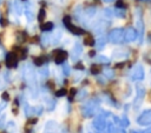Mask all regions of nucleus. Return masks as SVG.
Segmentation results:
<instances>
[{
	"label": "nucleus",
	"mask_w": 151,
	"mask_h": 133,
	"mask_svg": "<svg viewBox=\"0 0 151 133\" xmlns=\"http://www.w3.org/2000/svg\"><path fill=\"white\" fill-rule=\"evenodd\" d=\"M86 94H87V92H86V89H83V91H81V93H79L77 98H78L79 100H81V99H83L84 97H86Z\"/></svg>",
	"instance_id": "obj_34"
},
{
	"label": "nucleus",
	"mask_w": 151,
	"mask_h": 133,
	"mask_svg": "<svg viewBox=\"0 0 151 133\" xmlns=\"http://www.w3.org/2000/svg\"><path fill=\"white\" fill-rule=\"evenodd\" d=\"M24 14L26 15V19L31 22L33 19H34V14H33V9L31 7V4L29 2H26L25 6H24Z\"/></svg>",
	"instance_id": "obj_11"
},
{
	"label": "nucleus",
	"mask_w": 151,
	"mask_h": 133,
	"mask_svg": "<svg viewBox=\"0 0 151 133\" xmlns=\"http://www.w3.org/2000/svg\"><path fill=\"white\" fill-rule=\"evenodd\" d=\"M45 133H52V132H51V131H48V129L46 128V131H45Z\"/></svg>",
	"instance_id": "obj_44"
},
{
	"label": "nucleus",
	"mask_w": 151,
	"mask_h": 133,
	"mask_svg": "<svg viewBox=\"0 0 151 133\" xmlns=\"http://www.w3.org/2000/svg\"><path fill=\"white\" fill-rule=\"evenodd\" d=\"M88 55H90V56H93V55H94V52H93V51H91V52L88 53Z\"/></svg>",
	"instance_id": "obj_42"
},
{
	"label": "nucleus",
	"mask_w": 151,
	"mask_h": 133,
	"mask_svg": "<svg viewBox=\"0 0 151 133\" xmlns=\"http://www.w3.org/2000/svg\"><path fill=\"white\" fill-rule=\"evenodd\" d=\"M137 124L140 126H149L151 125V108L145 109L138 118H137Z\"/></svg>",
	"instance_id": "obj_7"
},
{
	"label": "nucleus",
	"mask_w": 151,
	"mask_h": 133,
	"mask_svg": "<svg viewBox=\"0 0 151 133\" xmlns=\"http://www.w3.org/2000/svg\"><path fill=\"white\" fill-rule=\"evenodd\" d=\"M110 113L107 112H100L93 120V127L97 129V131H101V129H105L106 127V124H107V115Z\"/></svg>",
	"instance_id": "obj_4"
},
{
	"label": "nucleus",
	"mask_w": 151,
	"mask_h": 133,
	"mask_svg": "<svg viewBox=\"0 0 151 133\" xmlns=\"http://www.w3.org/2000/svg\"><path fill=\"white\" fill-rule=\"evenodd\" d=\"M97 61L98 62H109V58H106L105 55H98L97 56Z\"/></svg>",
	"instance_id": "obj_24"
},
{
	"label": "nucleus",
	"mask_w": 151,
	"mask_h": 133,
	"mask_svg": "<svg viewBox=\"0 0 151 133\" xmlns=\"http://www.w3.org/2000/svg\"><path fill=\"white\" fill-rule=\"evenodd\" d=\"M104 14H105L106 18H111V16L113 15V11L110 9V8H105V9H104Z\"/></svg>",
	"instance_id": "obj_27"
},
{
	"label": "nucleus",
	"mask_w": 151,
	"mask_h": 133,
	"mask_svg": "<svg viewBox=\"0 0 151 133\" xmlns=\"http://www.w3.org/2000/svg\"><path fill=\"white\" fill-rule=\"evenodd\" d=\"M145 94H146L145 87L140 82H137L136 84V98H134V102H133V106L136 108H138L143 104L144 98H145Z\"/></svg>",
	"instance_id": "obj_5"
},
{
	"label": "nucleus",
	"mask_w": 151,
	"mask_h": 133,
	"mask_svg": "<svg viewBox=\"0 0 151 133\" xmlns=\"http://www.w3.org/2000/svg\"><path fill=\"white\" fill-rule=\"evenodd\" d=\"M84 44L87 45V46H94V40L91 39V38H86V39L84 40Z\"/></svg>",
	"instance_id": "obj_28"
},
{
	"label": "nucleus",
	"mask_w": 151,
	"mask_h": 133,
	"mask_svg": "<svg viewBox=\"0 0 151 133\" xmlns=\"http://www.w3.org/2000/svg\"><path fill=\"white\" fill-rule=\"evenodd\" d=\"M91 73H92V74H98V73H99V66L92 65V66H91Z\"/></svg>",
	"instance_id": "obj_31"
},
{
	"label": "nucleus",
	"mask_w": 151,
	"mask_h": 133,
	"mask_svg": "<svg viewBox=\"0 0 151 133\" xmlns=\"http://www.w3.org/2000/svg\"><path fill=\"white\" fill-rule=\"evenodd\" d=\"M119 125L122 127H127L130 125V121H129V118L126 115H123L122 118H119Z\"/></svg>",
	"instance_id": "obj_18"
},
{
	"label": "nucleus",
	"mask_w": 151,
	"mask_h": 133,
	"mask_svg": "<svg viewBox=\"0 0 151 133\" xmlns=\"http://www.w3.org/2000/svg\"><path fill=\"white\" fill-rule=\"evenodd\" d=\"M130 133H138V132H137V131H131Z\"/></svg>",
	"instance_id": "obj_45"
},
{
	"label": "nucleus",
	"mask_w": 151,
	"mask_h": 133,
	"mask_svg": "<svg viewBox=\"0 0 151 133\" xmlns=\"http://www.w3.org/2000/svg\"><path fill=\"white\" fill-rule=\"evenodd\" d=\"M107 41H109V39H107L106 35H99L97 41H94V45L97 46L98 49H103L105 47V45L107 44Z\"/></svg>",
	"instance_id": "obj_12"
},
{
	"label": "nucleus",
	"mask_w": 151,
	"mask_h": 133,
	"mask_svg": "<svg viewBox=\"0 0 151 133\" xmlns=\"http://www.w3.org/2000/svg\"><path fill=\"white\" fill-rule=\"evenodd\" d=\"M113 14L116 15V16H118V18H124L125 16V9L124 8H116L114 9V12H113Z\"/></svg>",
	"instance_id": "obj_19"
},
{
	"label": "nucleus",
	"mask_w": 151,
	"mask_h": 133,
	"mask_svg": "<svg viewBox=\"0 0 151 133\" xmlns=\"http://www.w3.org/2000/svg\"><path fill=\"white\" fill-rule=\"evenodd\" d=\"M66 93H67L66 89H65V88H61V89H58V91L55 92V95H57V97H65Z\"/></svg>",
	"instance_id": "obj_26"
},
{
	"label": "nucleus",
	"mask_w": 151,
	"mask_h": 133,
	"mask_svg": "<svg viewBox=\"0 0 151 133\" xmlns=\"http://www.w3.org/2000/svg\"><path fill=\"white\" fill-rule=\"evenodd\" d=\"M113 133H126L125 132V129L123 128V127H117V128H114V131H113Z\"/></svg>",
	"instance_id": "obj_36"
},
{
	"label": "nucleus",
	"mask_w": 151,
	"mask_h": 133,
	"mask_svg": "<svg viewBox=\"0 0 151 133\" xmlns=\"http://www.w3.org/2000/svg\"><path fill=\"white\" fill-rule=\"evenodd\" d=\"M13 8H14L15 13H17V14H19V15L24 12V7H22V5L20 4V1H19V0H14V1H13Z\"/></svg>",
	"instance_id": "obj_16"
},
{
	"label": "nucleus",
	"mask_w": 151,
	"mask_h": 133,
	"mask_svg": "<svg viewBox=\"0 0 151 133\" xmlns=\"http://www.w3.org/2000/svg\"><path fill=\"white\" fill-rule=\"evenodd\" d=\"M40 74H41V77H44V78H46L47 75H48V67L45 65V66H42V68H41V71H40Z\"/></svg>",
	"instance_id": "obj_23"
},
{
	"label": "nucleus",
	"mask_w": 151,
	"mask_h": 133,
	"mask_svg": "<svg viewBox=\"0 0 151 133\" xmlns=\"http://www.w3.org/2000/svg\"><path fill=\"white\" fill-rule=\"evenodd\" d=\"M0 2H1V0H0Z\"/></svg>",
	"instance_id": "obj_47"
},
{
	"label": "nucleus",
	"mask_w": 151,
	"mask_h": 133,
	"mask_svg": "<svg viewBox=\"0 0 151 133\" xmlns=\"http://www.w3.org/2000/svg\"><path fill=\"white\" fill-rule=\"evenodd\" d=\"M38 19H39L40 21H42V20L45 19V11H44V9H40V12H39V16H38Z\"/></svg>",
	"instance_id": "obj_33"
},
{
	"label": "nucleus",
	"mask_w": 151,
	"mask_h": 133,
	"mask_svg": "<svg viewBox=\"0 0 151 133\" xmlns=\"http://www.w3.org/2000/svg\"><path fill=\"white\" fill-rule=\"evenodd\" d=\"M61 68H63V73H64L65 75H68V74L71 73V68H70L68 64H65V62H63V65H61Z\"/></svg>",
	"instance_id": "obj_22"
},
{
	"label": "nucleus",
	"mask_w": 151,
	"mask_h": 133,
	"mask_svg": "<svg viewBox=\"0 0 151 133\" xmlns=\"http://www.w3.org/2000/svg\"><path fill=\"white\" fill-rule=\"evenodd\" d=\"M50 41H51V36H50L48 34H44V35L41 36V42H42L44 46H47V45L50 44Z\"/></svg>",
	"instance_id": "obj_21"
},
{
	"label": "nucleus",
	"mask_w": 151,
	"mask_h": 133,
	"mask_svg": "<svg viewBox=\"0 0 151 133\" xmlns=\"http://www.w3.org/2000/svg\"><path fill=\"white\" fill-rule=\"evenodd\" d=\"M143 133H151V127H147L146 129H144V132Z\"/></svg>",
	"instance_id": "obj_39"
},
{
	"label": "nucleus",
	"mask_w": 151,
	"mask_h": 133,
	"mask_svg": "<svg viewBox=\"0 0 151 133\" xmlns=\"http://www.w3.org/2000/svg\"><path fill=\"white\" fill-rule=\"evenodd\" d=\"M17 62H18V59H17L15 54L8 53V54L6 55V65H7L8 67H14V66H17Z\"/></svg>",
	"instance_id": "obj_14"
},
{
	"label": "nucleus",
	"mask_w": 151,
	"mask_h": 133,
	"mask_svg": "<svg viewBox=\"0 0 151 133\" xmlns=\"http://www.w3.org/2000/svg\"><path fill=\"white\" fill-rule=\"evenodd\" d=\"M112 56H113L114 59H118V60H120V59H125V58L129 56V52L125 51V49H116V51H113Z\"/></svg>",
	"instance_id": "obj_13"
},
{
	"label": "nucleus",
	"mask_w": 151,
	"mask_h": 133,
	"mask_svg": "<svg viewBox=\"0 0 151 133\" xmlns=\"http://www.w3.org/2000/svg\"><path fill=\"white\" fill-rule=\"evenodd\" d=\"M104 73H105V77H107V78H110V79L113 78V75H114L113 71H112V69H107V68L104 71Z\"/></svg>",
	"instance_id": "obj_29"
},
{
	"label": "nucleus",
	"mask_w": 151,
	"mask_h": 133,
	"mask_svg": "<svg viewBox=\"0 0 151 133\" xmlns=\"http://www.w3.org/2000/svg\"><path fill=\"white\" fill-rule=\"evenodd\" d=\"M67 58V53L65 52V51H58V54L55 55V59H54V61H55V64L57 65H61L64 61H65V59Z\"/></svg>",
	"instance_id": "obj_15"
},
{
	"label": "nucleus",
	"mask_w": 151,
	"mask_h": 133,
	"mask_svg": "<svg viewBox=\"0 0 151 133\" xmlns=\"http://www.w3.org/2000/svg\"><path fill=\"white\" fill-rule=\"evenodd\" d=\"M143 1H145V0H143Z\"/></svg>",
	"instance_id": "obj_46"
},
{
	"label": "nucleus",
	"mask_w": 151,
	"mask_h": 133,
	"mask_svg": "<svg viewBox=\"0 0 151 133\" xmlns=\"http://www.w3.org/2000/svg\"><path fill=\"white\" fill-rule=\"evenodd\" d=\"M137 39V31L133 27H129L124 32V41L125 42H133Z\"/></svg>",
	"instance_id": "obj_9"
},
{
	"label": "nucleus",
	"mask_w": 151,
	"mask_h": 133,
	"mask_svg": "<svg viewBox=\"0 0 151 133\" xmlns=\"http://www.w3.org/2000/svg\"><path fill=\"white\" fill-rule=\"evenodd\" d=\"M34 64H35L37 66H42V64H44V59H42V56L34 58Z\"/></svg>",
	"instance_id": "obj_25"
},
{
	"label": "nucleus",
	"mask_w": 151,
	"mask_h": 133,
	"mask_svg": "<svg viewBox=\"0 0 151 133\" xmlns=\"http://www.w3.org/2000/svg\"><path fill=\"white\" fill-rule=\"evenodd\" d=\"M134 24H136L137 38H139V42H142L143 41V35H144V21H143V18H142V11H140V8H137L136 9Z\"/></svg>",
	"instance_id": "obj_2"
},
{
	"label": "nucleus",
	"mask_w": 151,
	"mask_h": 133,
	"mask_svg": "<svg viewBox=\"0 0 151 133\" xmlns=\"http://www.w3.org/2000/svg\"><path fill=\"white\" fill-rule=\"evenodd\" d=\"M94 14H96V8H94V7H88V8L85 11V15H86L87 18H92Z\"/></svg>",
	"instance_id": "obj_20"
},
{
	"label": "nucleus",
	"mask_w": 151,
	"mask_h": 133,
	"mask_svg": "<svg viewBox=\"0 0 151 133\" xmlns=\"http://www.w3.org/2000/svg\"><path fill=\"white\" fill-rule=\"evenodd\" d=\"M145 77V71H144V67L140 65V64H137L132 71H131V78L134 80V81H142Z\"/></svg>",
	"instance_id": "obj_6"
},
{
	"label": "nucleus",
	"mask_w": 151,
	"mask_h": 133,
	"mask_svg": "<svg viewBox=\"0 0 151 133\" xmlns=\"http://www.w3.org/2000/svg\"><path fill=\"white\" fill-rule=\"evenodd\" d=\"M6 106H7V101L0 102V114H1V112L4 111V108H6Z\"/></svg>",
	"instance_id": "obj_37"
},
{
	"label": "nucleus",
	"mask_w": 151,
	"mask_h": 133,
	"mask_svg": "<svg viewBox=\"0 0 151 133\" xmlns=\"http://www.w3.org/2000/svg\"><path fill=\"white\" fill-rule=\"evenodd\" d=\"M81 52H83L81 45H80L79 42H76L74 46H73V48H72V52H71V58H72V60H73V61H77V59L80 56Z\"/></svg>",
	"instance_id": "obj_10"
},
{
	"label": "nucleus",
	"mask_w": 151,
	"mask_h": 133,
	"mask_svg": "<svg viewBox=\"0 0 151 133\" xmlns=\"http://www.w3.org/2000/svg\"><path fill=\"white\" fill-rule=\"evenodd\" d=\"M76 68H77V69H84V66H83V65H77Z\"/></svg>",
	"instance_id": "obj_40"
},
{
	"label": "nucleus",
	"mask_w": 151,
	"mask_h": 133,
	"mask_svg": "<svg viewBox=\"0 0 151 133\" xmlns=\"http://www.w3.org/2000/svg\"><path fill=\"white\" fill-rule=\"evenodd\" d=\"M124 29L123 28H113L112 31H110L109 35H107V39L112 44H120L124 41Z\"/></svg>",
	"instance_id": "obj_3"
},
{
	"label": "nucleus",
	"mask_w": 151,
	"mask_h": 133,
	"mask_svg": "<svg viewBox=\"0 0 151 133\" xmlns=\"http://www.w3.org/2000/svg\"><path fill=\"white\" fill-rule=\"evenodd\" d=\"M1 98L4 99V101H8V100H9V94H8L7 92H4V93L1 94Z\"/></svg>",
	"instance_id": "obj_35"
},
{
	"label": "nucleus",
	"mask_w": 151,
	"mask_h": 133,
	"mask_svg": "<svg viewBox=\"0 0 151 133\" xmlns=\"http://www.w3.org/2000/svg\"><path fill=\"white\" fill-rule=\"evenodd\" d=\"M99 102H100V100L97 99V98H92V99H90L88 101L84 102V104L80 106V112H81V114H83L85 118H91V117H93V115L97 113L98 108H99Z\"/></svg>",
	"instance_id": "obj_1"
},
{
	"label": "nucleus",
	"mask_w": 151,
	"mask_h": 133,
	"mask_svg": "<svg viewBox=\"0 0 151 133\" xmlns=\"http://www.w3.org/2000/svg\"><path fill=\"white\" fill-rule=\"evenodd\" d=\"M53 27H54V24H53L52 21H47V22H45V24H42V25H41V29H42L44 32L52 31V29H53Z\"/></svg>",
	"instance_id": "obj_17"
},
{
	"label": "nucleus",
	"mask_w": 151,
	"mask_h": 133,
	"mask_svg": "<svg viewBox=\"0 0 151 133\" xmlns=\"http://www.w3.org/2000/svg\"><path fill=\"white\" fill-rule=\"evenodd\" d=\"M5 120H6V114H2L0 118V128H2L5 126Z\"/></svg>",
	"instance_id": "obj_32"
},
{
	"label": "nucleus",
	"mask_w": 151,
	"mask_h": 133,
	"mask_svg": "<svg viewBox=\"0 0 151 133\" xmlns=\"http://www.w3.org/2000/svg\"><path fill=\"white\" fill-rule=\"evenodd\" d=\"M63 21H64V25H65L73 34H77V35L84 34V29H81V28H79V27H77V26H74V25L71 24V16H65Z\"/></svg>",
	"instance_id": "obj_8"
},
{
	"label": "nucleus",
	"mask_w": 151,
	"mask_h": 133,
	"mask_svg": "<svg viewBox=\"0 0 151 133\" xmlns=\"http://www.w3.org/2000/svg\"><path fill=\"white\" fill-rule=\"evenodd\" d=\"M105 2H112V1H114V0H104Z\"/></svg>",
	"instance_id": "obj_43"
},
{
	"label": "nucleus",
	"mask_w": 151,
	"mask_h": 133,
	"mask_svg": "<svg viewBox=\"0 0 151 133\" xmlns=\"http://www.w3.org/2000/svg\"><path fill=\"white\" fill-rule=\"evenodd\" d=\"M77 94V89L76 88H71L70 89V97H68V101H72V99L74 98V95Z\"/></svg>",
	"instance_id": "obj_30"
},
{
	"label": "nucleus",
	"mask_w": 151,
	"mask_h": 133,
	"mask_svg": "<svg viewBox=\"0 0 151 133\" xmlns=\"http://www.w3.org/2000/svg\"><path fill=\"white\" fill-rule=\"evenodd\" d=\"M98 133H110V132H107V129L105 128V129H101V131H97Z\"/></svg>",
	"instance_id": "obj_41"
},
{
	"label": "nucleus",
	"mask_w": 151,
	"mask_h": 133,
	"mask_svg": "<svg viewBox=\"0 0 151 133\" xmlns=\"http://www.w3.org/2000/svg\"><path fill=\"white\" fill-rule=\"evenodd\" d=\"M37 121H38V119L37 118H33V119H29V124H37Z\"/></svg>",
	"instance_id": "obj_38"
}]
</instances>
